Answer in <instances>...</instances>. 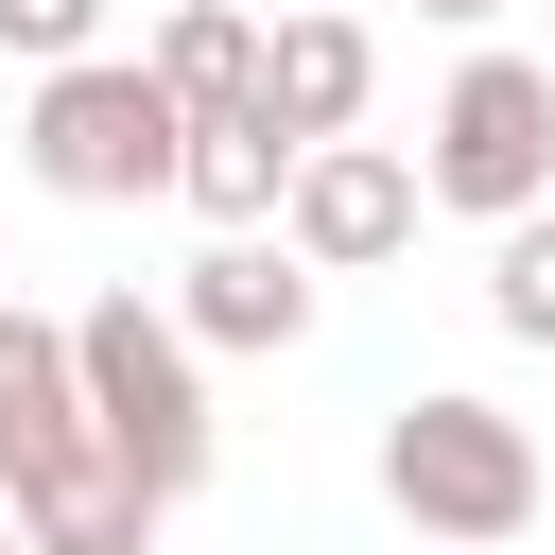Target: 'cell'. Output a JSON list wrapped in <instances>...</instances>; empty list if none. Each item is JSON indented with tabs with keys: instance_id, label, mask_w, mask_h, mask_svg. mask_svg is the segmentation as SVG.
I'll return each mask as SVG.
<instances>
[{
	"instance_id": "obj_1",
	"label": "cell",
	"mask_w": 555,
	"mask_h": 555,
	"mask_svg": "<svg viewBox=\"0 0 555 555\" xmlns=\"http://www.w3.org/2000/svg\"><path fill=\"white\" fill-rule=\"evenodd\" d=\"M69 382H87V434H104L156 503L208 486V347H191L173 312H139V295L69 312Z\"/></svg>"
},
{
	"instance_id": "obj_2",
	"label": "cell",
	"mask_w": 555,
	"mask_h": 555,
	"mask_svg": "<svg viewBox=\"0 0 555 555\" xmlns=\"http://www.w3.org/2000/svg\"><path fill=\"white\" fill-rule=\"evenodd\" d=\"M382 503H399L416 538H451V555H503V538L538 520V434H520L503 399L434 382V399L382 416Z\"/></svg>"
},
{
	"instance_id": "obj_3",
	"label": "cell",
	"mask_w": 555,
	"mask_h": 555,
	"mask_svg": "<svg viewBox=\"0 0 555 555\" xmlns=\"http://www.w3.org/2000/svg\"><path fill=\"white\" fill-rule=\"evenodd\" d=\"M35 191H69V208H156L173 191V156H191V104L156 87V69H104V52H69V69H35Z\"/></svg>"
},
{
	"instance_id": "obj_4",
	"label": "cell",
	"mask_w": 555,
	"mask_h": 555,
	"mask_svg": "<svg viewBox=\"0 0 555 555\" xmlns=\"http://www.w3.org/2000/svg\"><path fill=\"white\" fill-rule=\"evenodd\" d=\"M416 191H434V208H468V225L555 208V69H538V52H468V69H451V104H434Z\"/></svg>"
},
{
	"instance_id": "obj_5",
	"label": "cell",
	"mask_w": 555,
	"mask_h": 555,
	"mask_svg": "<svg viewBox=\"0 0 555 555\" xmlns=\"http://www.w3.org/2000/svg\"><path fill=\"white\" fill-rule=\"evenodd\" d=\"M416 156H382V139H312L295 156V208H278V243L312 260V278H364V260H399L416 243Z\"/></svg>"
},
{
	"instance_id": "obj_6",
	"label": "cell",
	"mask_w": 555,
	"mask_h": 555,
	"mask_svg": "<svg viewBox=\"0 0 555 555\" xmlns=\"http://www.w3.org/2000/svg\"><path fill=\"white\" fill-rule=\"evenodd\" d=\"M364 87H382L364 17H347V0H278V35H260V121L312 156V139H347V121H364Z\"/></svg>"
},
{
	"instance_id": "obj_7",
	"label": "cell",
	"mask_w": 555,
	"mask_h": 555,
	"mask_svg": "<svg viewBox=\"0 0 555 555\" xmlns=\"http://www.w3.org/2000/svg\"><path fill=\"white\" fill-rule=\"evenodd\" d=\"M69 451H104V434H87V382H69V330L0 295V503H17V486H52Z\"/></svg>"
},
{
	"instance_id": "obj_8",
	"label": "cell",
	"mask_w": 555,
	"mask_h": 555,
	"mask_svg": "<svg viewBox=\"0 0 555 555\" xmlns=\"http://www.w3.org/2000/svg\"><path fill=\"white\" fill-rule=\"evenodd\" d=\"M173 330H191V347H295V330H312V260L243 225V243H208V260L173 278Z\"/></svg>"
},
{
	"instance_id": "obj_9",
	"label": "cell",
	"mask_w": 555,
	"mask_h": 555,
	"mask_svg": "<svg viewBox=\"0 0 555 555\" xmlns=\"http://www.w3.org/2000/svg\"><path fill=\"white\" fill-rule=\"evenodd\" d=\"M173 191H191V208H208V225L243 243V225H278V208H295V139H278L260 104H225V121H191V156H173Z\"/></svg>"
},
{
	"instance_id": "obj_10",
	"label": "cell",
	"mask_w": 555,
	"mask_h": 555,
	"mask_svg": "<svg viewBox=\"0 0 555 555\" xmlns=\"http://www.w3.org/2000/svg\"><path fill=\"white\" fill-rule=\"evenodd\" d=\"M17 538H35V555H139V538H156V486H139L121 451H69L52 486H17Z\"/></svg>"
},
{
	"instance_id": "obj_11",
	"label": "cell",
	"mask_w": 555,
	"mask_h": 555,
	"mask_svg": "<svg viewBox=\"0 0 555 555\" xmlns=\"http://www.w3.org/2000/svg\"><path fill=\"white\" fill-rule=\"evenodd\" d=\"M191 121H225V104H260V17L243 0H156V52H139Z\"/></svg>"
},
{
	"instance_id": "obj_12",
	"label": "cell",
	"mask_w": 555,
	"mask_h": 555,
	"mask_svg": "<svg viewBox=\"0 0 555 555\" xmlns=\"http://www.w3.org/2000/svg\"><path fill=\"white\" fill-rule=\"evenodd\" d=\"M486 312H503L520 347H555V208H520V225H503V260H486Z\"/></svg>"
},
{
	"instance_id": "obj_13",
	"label": "cell",
	"mask_w": 555,
	"mask_h": 555,
	"mask_svg": "<svg viewBox=\"0 0 555 555\" xmlns=\"http://www.w3.org/2000/svg\"><path fill=\"white\" fill-rule=\"evenodd\" d=\"M87 35H104V0H0V52L17 69H69Z\"/></svg>"
},
{
	"instance_id": "obj_14",
	"label": "cell",
	"mask_w": 555,
	"mask_h": 555,
	"mask_svg": "<svg viewBox=\"0 0 555 555\" xmlns=\"http://www.w3.org/2000/svg\"><path fill=\"white\" fill-rule=\"evenodd\" d=\"M416 17H503V0H416Z\"/></svg>"
},
{
	"instance_id": "obj_15",
	"label": "cell",
	"mask_w": 555,
	"mask_h": 555,
	"mask_svg": "<svg viewBox=\"0 0 555 555\" xmlns=\"http://www.w3.org/2000/svg\"><path fill=\"white\" fill-rule=\"evenodd\" d=\"M0 555H35V538H17V503H0Z\"/></svg>"
}]
</instances>
